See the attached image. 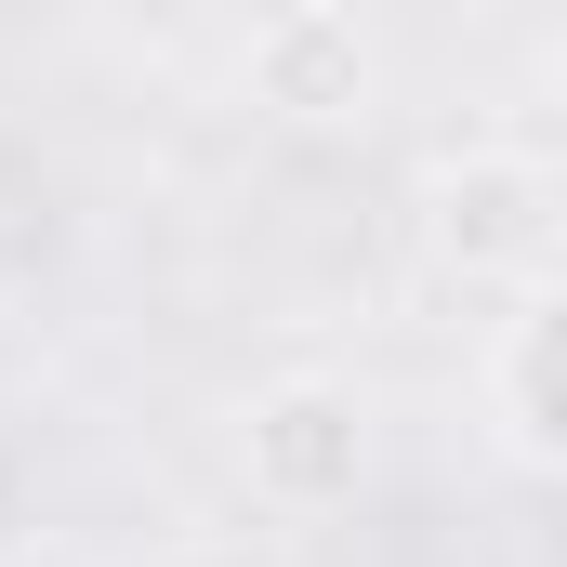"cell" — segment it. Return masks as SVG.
Returning <instances> with one entry per match:
<instances>
[{"instance_id": "obj_1", "label": "cell", "mask_w": 567, "mask_h": 567, "mask_svg": "<svg viewBox=\"0 0 567 567\" xmlns=\"http://www.w3.org/2000/svg\"><path fill=\"white\" fill-rule=\"evenodd\" d=\"M251 475H265L278 502H330V488H357V410H343L330 383L265 396V423H251Z\"/></svg>"}, {"instance_id": "obj_2", "label": "cell", "mask_w": 567, "mask_h": 567, "mask_svg": "<svg viewBox=\"0 0 567 567\" xmlns=\"http://www.w3.org/2000/svg\"><path fill=\"white\" fill-rule=\"evenodd\" d=\"M435 238L449 251H475V265H542V172H515V158H475V172H449V198H435Z\"/></svg>"}, {"instance_id": "obj_3", "label": "cell", "mask_w": 567, "mask_h": 567, "mask_svg": "<svg viewBox=\"0 0 567 567\" xmlns=\"http://www.w3.org/2000/svg\"><path fill=\"white\" fill-rule=\"evenodd\" d=\"M265 93H278L290 120H343V106L370 93V53H357V27H330V13H290L278 40H265Z\"/></svg>"}, {"instance_id": "obj_4", "label": "cell", "mask_w": 567, "mask_h": 567, "mask_svg": "<svg viewBox=\"0 0 567 567\" xmlns=\"http://www.w3.org/2000/svg\"><path fill=\"white\" fill-rule=\"evenodd\" d=\"M515 410H528V435H542V449H567V290L515 330Z\"/></svg>"}]
</instances>
